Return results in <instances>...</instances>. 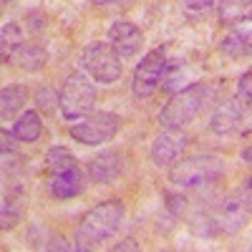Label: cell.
I'll return each instance as SVG.
<instances>
[{
    "label": "cell",
    "mask_w": 252,
    "mask_h": 252,
    "mask_svg": "<svg viewBox=\"0 0 252 252\" xmlns=\"http://www.w3.org/2000/svg\"><path fill=\"white\" fill-rule=\"evenodd\" d=\"M121 220H124V204L119 199H106L96 204L91 212L83 215V220L76 227L78 250H91L114 237L116 229L121 227Z\"/></svg>",
    "instance_id": "1"
},
{
    "label": "cell",
    "mask_w": 252,
    "mask_h": 252,
    "mask_svg": "<svg viewBox=\"0 0 252 252\" xmlns=\"http://www.w3.org/2000/svg\"><path fill=\"white\" fill-rule=\"evenodd\" d=\"M209 98V89L202 83H192V86H184L179 91H174V96L166 101V106L159 111V121L164 126H174L182 129L189 121H194L197 114L204 109V103Z\"/></svg>",
    "instance_id": "2"
},
{
    "label": "cell",
    "mask_w": 252,
    "mask_h": 252,
    "mask_svg": "<svg viewBox=\"0 0 252 252\" xmlns=\"http://www.w3.org/2000/svg\"><path fill=\"white\" fill-rule=\"evenodd\" d=\"M96 103V89L94 83L81 76V73H73L66 78L63 89L58 94V106H61V114L66 116L68 121H76V119H83L86 114H91Z\"/></svg>",
    "instance_id": "3"
},
{
    "label": "cell",
    "mask_w": 252,
    "mask_h": 252,
    "mask_svg": "<svg viewBox=\"0 0 252 252\" xmlns=\"http://www.w3.org/2000/svg\"><path fill=\"white\" fill-rule=\"evenodd\" d=\"M222 172H224V166L217 157H189V159H182L172 166L169 182L174 187L189 189V187H199V184L217 179Z\"/></svg>",
    "instance_id": "4"
},
{
    "label": "cell",
    "mask_w": 252,
    "mask_h": 252,
    "mask_svg": "<svg viewBox=\"0 0 252 252\" xmlns=\"http://www.w3.org/2000/svg\"><path fill=\"white\" fill-rule=\"evenodd\" d=\"M81 66L98 83H114L124 73V63L109 43H91L81 56Z\"/></svg>",
    "instance_id": "5"
},
{
    "label": "cell",
    "mask_w": 252,
    "mask_h": 252,
    "mask_svg": "<svg viewBox=\"0 0 252 252\" xmlns=\"http://www.w3.org/2000/svg\"><path fill=\"white\" fill-rule=\"evenodd\" d=\"M119 116L116 114H109V111H98V114H86L81 119V124L71 126V136L86 146H98V144H106L116 136L119 131Z\"/></svg>",
    "instance_id": "6"
},
{
    "label": "cell",
    "mask_w": 252,
    "mask_h": 252,
    "mask_svg": "<svg viewBox=\"0 0 252 252\" xmlns=\"http://www.w3.org/2000/svg\"><path fill=\"white\" fill-rule=\"evenodd\" d=\"M220 227L224 229L227 235H235L247 224L250 220V179H245L237 189H232L222 207H220Z\"/></svg>",
    "instance_id": "7"
},
{
    "label": "cell",
    "mask_w": 252,
    "mask_h": 252,
    "mask_svg": "<svg viewBox=\"0 0 252 252\" xmlns=\"http://www.w3.org/2000/svg\"><path fill=\"white\" fill-rule=\"evenodd\" d=\"M164 66H166L164 48H154V51H149L141 58V63L134 71V81H131V91H134L136 98H149L159 89Z\"/></svg>",
    "instance_id": "8"
},
{
    "label": "cell",
    "mask_w": 252,
    "mask_h": 252,
    "mask_svg": "<svg viewBox=\"0 0 252 252\" xmlns=\"http://www.w3.org/2000/svg\"><path fill=\"white\" fill-rule=\"evenodd\" d=\"M141 43H144V35H141V31L134 23L119 20V23H114L111 31H109V46L114 48V53L121 61L134 58L141 51Z\"/></svg>",
    "instance_id": "9"
},
{
    "label": "cell",
    "mask_w": 252,
    "mask_h": 252,
    "mask_svg": "<svg viewBox=\"0 0 252 252\" xmlns=\"http://www.w3.org/2000/svg\"><path fill=\"white\" fill-rule=\"evenodd\" d=\"M184 146H187V134H182V129H174V126H166V131H161L152 144V161L157 166L172 164L184 152Z\"/></svg>",
    "instance_id": "10"
},
{
    "label": "cell",
    "mask_w": 252,
    "mask_h": 252,
    "mask_svg": "<svg viewBox=\"0 0 252 252\" xmlns=\"http://www.w3.org/2000/svg\"><path fill=\"white\" fill-rule=\"evenodd\" d=\"M48 189L56 199H71L78 197L83 192V174L81 169L73 166H66V169H53L51 179H48Z\"/></svg>",
    "instance_id": "11"
},
{
    "label": "cell",
    "mask_w": 252,
    "mask_h": 252,
    "mask_svg": "<svg viewBox=\"0 0 252 252\" xmlns=\"http://www.w3.org/2000/svg\"><path fill=\"white\" fill-rule=\"evenodd\" d=\"M124 169V159L119 152L109 149V152H103L98 157L91 159L89 164V179L96 182V184H111Z\"/></svg>",
    "instance_id": "12"
},
{
    "label": "cell",
    "mask_w": 252,
    "mask_h": 252,
    "mask_svg": "<svg viewBox=\"0 0 252 252\" xmlns=\"http://www.w3.org/2000/svg\"><path fill=\"white\" fill-rule=\"evenodd\" d=\"M242 121V103L237 98H224L217 103V109L209 119V129L215 134H232Z\"/></svg>",
    "instance_id": "13"
},
{
    "label": "cell",
    "mask_w": 252,
    "mask_h": 252,
    "mask_svg": "<svg viewBox=\"0 0 252 252\" xmlns=\"http://www.w3.org/2000/svg\"><path fill=\"white\" fill-rule=\"evenodd\" d=\"M220 48L229 58H247L250 56V23H247V20H245V23H235L222 35Z\"/></svg>",
    "instance_id": "14"
},
{
    "label": "cell",
    "mask_w": 252,
    "mask_h": 252,
    "mask_svg": "<svg viewBox=\"0 0 252 252\" xmlns=\"http://www.w3.org/2000/svg\"><path fill=\"white\" fill-rule=\"evenodd\" d=\"M26 103H28V91L23 86H5V89H0V121L15 119Z\"/></svg>",
    "instance_id": "15"
},
{
    "label": "cell",
    "mask_w": 252,
    "mask_h": 252,
    "mask_svg": "<svg viewBox=\"0 0 252 252\" xmlns=\"http://www.w3.org/2000/svg\"><path fill=\"white\" fill-rule=\"evenodd\" d=\"M23 51V31L18 23H5L0 28V63H10Z\"/></svg>",
    "instance_id": "16"
},
{
    "label": "cell",
    "mask_w": 252,
    "mask_h": 252,
    "mask_svg": "<svg viewBox=\"0 0 252 252\" xmlns=\"http://www.w3.org/2000/svg\"><path fill=\"white\" fill-rule=\"evenodd\" d=\"M40 131H43V119H40L38 111H23L18 119H15V126H13V134L18 141H26V144H33Z\"/></svg>",
    "instance_id": "17"
},
{
    "label": "cell",
    "mask_w": 252,
    "mask_h": 252,
    "mask_svg": "<svg viewBox=\"0 0 252 252\" xmlns=\"http://www.w3.org/2000/svg\"><path fill=\"white\" fill-rule=\"evenodd\" d=\"M194 68H189L187 63H177V66H164V73H161V83L159 86H164L166 91H179L184 89L189 81H194Z\"/></svg>",
    "instance_id": "18"
},
{
    "label": "cell",
    "mask_w": 252,
    "mask_h": 252,
    "mask_svg": "<svg viewBox=\"0 0 252 252\" xmlns=\"http://www.w3.org/2000/svg\"><path fill=\"white\" fill-rule=\"evenodd\" d=\"M252 0H222L220 3V20L224 26H235L250 20Z\"/></svg>",
    "instance_id": "19"
},
{
    "label": "cell",
    "mask_w": 252,
    "mask_h": 252,
    "mask_svg": "<svg viewBox=\"0 0 252 252\" xmlns=\"http://www.w3.org/2000/svg\"><path fill=\"white\" fill-rule=\"evenodd\" d=\"M46 161L53 166V169H66V166L76 164V157L68 149H63V146H53V149H48V154H46Z\"/></svg>",
    "instance_id": "20"
},
{
    "label": "cell",
    "mask_w": 252,
    "mask_h": 252,
    "mask_svg": "<svg viewBox=\"0 0 252 252\" xmlns=\"http://www.w3.org/2000/svg\"><path fill=\"white\" fill-rule=\"evenodd\" d=\"M252 76H250V71L237 81V101L242 103V106H250V101H252Z\"/></svg>",
    "instance_id": "21"
},
{
    "label": "cell",
    "mask_w": 252,
    "mask_h": 252,
    "mask_svg": "<svg viewBox=\"0 0 252 252\" xmlns=\"http://www.w3.org/2000/svg\"><path fill=\"white\" fill-rule=\"evenodd\" d=\"M18 217H20V209H18V207H15V202L10 199V202L3 207V212H0V229L13 227V224L18 222Z\"/></svg>",
    "instance_id": "22"
},
{
    "label": "cell",
    "mask_w": 252,
    "mask_h": 252,
    "mask_svg": "<svg viewBox=\"0 0 252 252\" xmlns=\"http://www.w3.org/2000/svg\"><path fill=\"white\" fill-rule=\"evenodd\" d=\"M18 149V139L15 134L5 131V129H0V154H13Z\"/></svg>",
    "instance_id": "23"
},
{
    "label": "cell",
    "mask_w": 252,
    "mask_h": 252,
    "mask_svg": "<svg viewBox=\"0 0 252 252\" xmlns=\"http://www.w3.org/2000/svg\"><path fill=\"white\" fill-rule=\"evenodd\" d=\"M166 209H169L172 215L179 217L184 209H187V199H184L182 194H169V197H166Z\"/></svg>",
    "instance_id": "24"
},
{
    "label": "cell",
    "mask_w": 252,
    "mask_h": 252,
    "mask_svg": "<svg viewBox=\"0 0 252 252\" xmlns=\"http://www.w3.org/2000/svg\"><path fill=\"white\" fill-rule=\"evenodd\" d=\"M58 101V96H53L48 89L43 91H38V106H43V109H53V103Z\"/></svg>",
    "instance_id": "25"
},
{
    "label": "cell",
    "mask_w": 252,
    "mask_h": 252,
    "mask_svg": "<svg viewBox=\"0 0 252 252\" xmlns=\"http://www.w3.org/2000/svg\"><path fill=\"white\" fill-rule=\"evenodd\" d=\"M182 3H184L189 10H207V8H212L215 0H182Z\"/></svg>",
    "instance_id": "26"
},
{
    "label": "cell",
    "mask_w": 252,
    "mask_h": 252,
    "mask_svg": "<svg viewBox=\"0 0 252 252\" xmlns=\"http://www.w3.org/2000/svg\"><path fill=\"white\" fill-rule=\"evenodd\" d=\"M43 250H63V252H66L68 245H66V240H63V237L61 240L56 237V240H51V245H43Z\"/></svg>",
    "instance_id": "27"
},
{
    "label": "cell",
    "mask_w": 252,
    "mask_h": 252,
    "mask_svg": "<svg viewBox=\"0 0 252 252\" xmlns=\"http://www.w3.org/2000/svg\"><path fill=\"white\" fill-rule=\"evenodd\" d=\"M114 250H116V252H121V250H139V245H136L134 240H124V242L114 245Z\"/></svg>",
    "instance_id": "28"
},
{
    "label": "cell",
    "mask_w": 252,
    "mask_h": 252,
    "mask_svg": "<svg viewBox=\"0 0 252 252\" xmlns=\"http://www.w3.org/2000/svg\"><path fill=\"white\" fill-rule=\"evenodd\" d=\"M242 159H245V164H250V146H247V149L242 152Z\"/></svg>",
    "instance_id": "29"
},
{
    "label": "cell",
    "mask_w": 252,
    "mask_h": 252,
    "mask_svg": "<svg viewBox=\"0 0 252 252\" xmlns=\"http://www.w3.org/2000/svg\"><path fill=\"white\" fill-rule=\"evenodd\" d=\"M96 5H106V3H114V0H94Z\"/></svg>",
    "instance_id": "30"
}]
</instances>
